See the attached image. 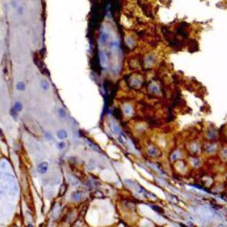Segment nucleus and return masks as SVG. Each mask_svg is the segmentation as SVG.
<instances>
[{"label": "nucleus", "instance_id": "f257e3e1", "mask_svg": "<svg viewBox=\"0 0 227 227\" xmlns=\"http://www.w3.org/2000/svg\"><path fill=\"white\" fill-rule=\"evenodd\" d=\"M47 169H48V163H47L46 162L41 163L40 165H39V166H38V172H39L40 174H46V171H47Z\"/></svg>", "mask_w": 227, "mask_h": 227}, {"label": "nucleus", "instance_id": "0eeeda50", "mask_svg": "<svg viewBox=\"0 0 227 227\" xmlns=\"http://www.w3.org/2000/svg\"><path fill=\"white\" fill-rule=\"evenodd\" d=\"M101 63H102V65L104 67H106V64H107V58H106V56L104 52L101 53Z\"/></svg>", "mask_w": 227, "mask_h": 227}, {"label": "nucleus", "instance_id": "f8f14e48", "mask_svg": "<svg viewBox=\"0 0 227 227\" xmlns=\"http://www.w3.org/2000/svg\"><path fill=\"white\" fill-rule=\"evenodd\" d=\"M11 5H12V7H13L14 8H17V7H18L17 0H13V1H12V3H11Z\"/></svg>", "mask_w": 227, "mask_h": 227}, {"label": "nucleus", "instance_id": "9d476101", "mask_svg": "<svg viewBox=\"0 0 227 227\" xmlns=\"http://www.w3.org/2000/svg\"><path fill=\"white\" fill-rule=\"evenodd\" d=\"M81 193L80 192H74L72 195L74 196V198H75V199H77V198H79V197H81Z\"/></svg>", "mask_w": 227, "mask_h": 227}, {"label": "nucleus", "instance_id": "7ed1b4c3", "mask_svg": "<svg viewBox=\"0 0 227 227\" xmlns=\"http://www.w3.org/2000/svg\"><path fill=\"white\" fill-rule=\"evenodd\" d=\"M57 137L59 138V139L63 140V139H66V138L67 137V133L66 130H59L57 131Z\"/></svg>", "mask_w": 227, "mask_h": 227}, {"label": "nucleus", "instance_id": "9b49d317", "mask_svg": "<svg viewBox=\"0 0 227 227\" xmlns=\"http://www.w3.org/2000/svg\"><path fill=\"white\" fill-rule=\"evenodd\" d=\"M18 9H17V13H18V15H23L24 14V7H17Z\"/></svg>", "mask_w": 227, "mask_h": 227}, {"label": "nucleus", "instance_id": "ddd939ff", "mask_svg": "<svg viewBox=\"0 0 227 227\" xmlns=\"http://www.w3.org/2000/svg\"><path fill=\"white\" fill-rule=\"evenodd\" d=\"M218 227H226V226H224V225H223V224H220Z\"/></svg>", "mask_w": 227, "mask_h": 227}, {"label": "nucleus", "instance_id": "20e7f679", "mask_svg": "<svg viewBox=\"0 0 227 227\" xmlns=\"http://www.w3.org/2000/svg\"><path fill=\"white\" fill-rule=\"evenodd\" d=\"M16 88L17 91H25V89H26V85H25V83L22 81L17 82L16 85Z\"/></svg>", "mask_w": 227, "mask_h": 227}, {"label": "nucleus", "instance_id": "f03ea898", "mask_svg": "<svg viewBox=\"0 0 227 227\" xmlns=\"http://www.w3.org/2000/svg\"><path fill=\"white\" fill-rule=\"evenodd\" d=\"M22 110H23V105H22V103H20V102H16V103L14 104V106H13V111H15L16 113H20Z\"/></svg>", "mask_w": 227, "mask_h": 227}, {"label": "nucleus", "instance_id": "39448f33", "mask_svg": "<svg viewBox=\"0 0 227 227\" xmlns=\"http://www.w3.org/2000/svg\"><path fill=\"white\" fill-rule=\"evenodd\" d=\"M40 86H41V88L43 90H45V91H47L48 89H49V83L46 81V80H41V82H40Z\"/></svg>", "mask_w": 227, "mask_h": 227}, {"label": "nucleus", "instance_id": "1a4fd4ad", "mask_svg": "<svg viewBox=\"0 0 227 227\" xmlns=\"http://www.w3.org/2000/svg\"><path fill=\"white\" fill-rule=\"evenodd\" d=\"M45 136H46V138L47 140H52V139H53L52 134H50L49 132H46V133H45Z\"/></svg>", "mask_w": 227, "mask_h": 227}, {"label": "nucleus", "instance_id": "6e6552de", "mask_svg": "<svg viewBox=\"0 0 227 227\" xmlns=\"http://www.w3.org/2000/svg\"><path fill=\"white\" fill-rule=\"evenodd\" d=\"M56 146H57V149L62 150L64 147H66V144H65L64 142H59V143L56 145Z\"/></svg>", "mask_w": 227, "mask_h": 227}, {"label": "nucleus", "instance_id": "4468645a", "mask_svg": "<svg viewBox=\"0 0 227 227\" xmlns=\"http://www.w3.org/2000/svg\"><path fill=\"white\" fill-rule=\"evenodd\" d=\"M27 227H33V226H32V225H28Z\"/></svg>", "mask_w": 227, "mask_h": 227}, {"label": "nucleus", "instance_id": "423d86ee", "mask_svg": "<svg viewBox=\"0 0 227 227\" xmlns=\"http://www.w3.org/2000/svg\"><path fill=\"white\" fill-rule=\"evenodd\" d=\"M57 113H58V116H59L61 118H66V117H67V112H66L65 109L59 108V109L57 110Z\"/></svg>", "mask_w": 227, "mask_h": 227}]
</instances>
